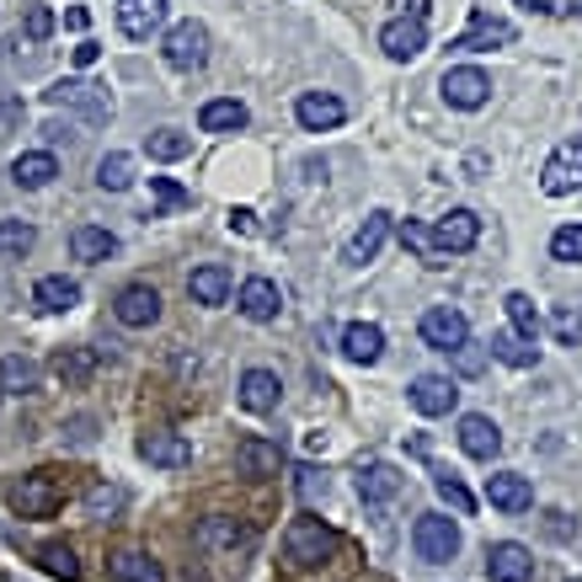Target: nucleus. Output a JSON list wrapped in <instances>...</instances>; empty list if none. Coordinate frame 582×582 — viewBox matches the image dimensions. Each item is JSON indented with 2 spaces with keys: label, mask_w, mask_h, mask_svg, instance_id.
Returning a JSON list of instances; mask_svg holds the SVG:
<instances>
[{
  "label": "nucleus",
  "mask_w": 582,
  "mask_h": 582,
  "mask_svg": "<svg viewBox=\"0 0 582 582\" xmlns=\"http://www.w3.org/2000/svg\"><path fill=\"white\" fill-rule=\"evenodd\" d=\"M5 502L22 513V518H54L65 507V476L59 470H27L22 481H11Z\"/></svg>",
  "instance_id": "nucleus-1"
},
{
  "label": "nucleus",
  "mask_w": 582,
  "mask_h": 582,
  "mask_svg": "<svg viewBox=\"0 0 582 582\" xmlns=\"http://www.w3.org/2000/svg\"><path fill=\"white\" fill-rule=\"evenodd\" d=\"M284 556H289L294 567H327L336 556V529L305 513V518H294L289 535H284Z\"/></svg>",
  "instance_id": "nucleus-2"
},
{
  "label": "nucleus",
  "mask_w": 582,
  "mask_h": 582,
  "mask_svg": "<svg viewBox=\"0 0 582 582\" xmlns=\"http://www.w3.org/2000/svg\"><path fill=\"white\" fill-rule=\"evenodd\" d=\"M412 545L416 556L427 561V567H444V561H455L459 556V524L455 518H444V513H422L412 524Z\"/></svg>",
  "instance_id": "nucleus-3"
},
{
  "label": "nucleus",
  "mask_w": 582,
  "mask_h": 582,
  "mask_svg": "<svg viewBox=\"0 0 582 582\" xmlns=\"http://www.w3.org/2000/svg\"><path fill=\"white\" fill-rule=\"evenodd\" d=\"M43 96H48V107H76L85 124H107V118H113V96L85 81H54Z\"/></svg>",
  "instance_id": "nucleus-4"
},
{
  "label": "nucleus",
  "mask_w": 582,
  "mask_h": 582,
  "mask_svg": "<svg viewBox=\"0 0 582 582\" xmlns=\"http://www.w3.org/2000/svg\"><path fill=\"white\" fill-rule=\"evenodd\" d=\"M438 91H444V102H449V107L476 113V107H487V102H492V76H487V70H476V65H459V70H444Z\"/></svg>",
  "instance_id": "nucleus-5"
},
{
  "label": "nucleus",
  "mask_w": 582,
  "mask_h": 582,
  "mask_svg": "<svg viewBox=\"0 0 582 582\" xmlns=\"http://www.w3.org/2000/svg\"><path fill=\"white\" fill-rule=\"evenodd\" d=\"M161 54H167L171 70H204L208 65V27L204 22H176L161 43Z\"/></svg>",
  "instance_id": "nucleus-6"
},
{
  "label": "nucleus",
  "mask_w": 582,
  "mask_h": 582,
  "mask_svg": "<svg viewBox=\"0 0 582 582\" xmlns=\"http://www.w3.org/2000/svg\"><path fill=\"white\" fill-rule=\"evenodd\" d=\"M416 332L427 347H438V353H455L470 342V321L459 316L455 305H433V310H422V321H416Z\"/></svg>",
  "instance_id": "nucleus-7"
},
{
  "label": "nucleus",
  "mask_w": 582,
  "mask_h": 582,
  "mask_svg": "<svg viewBox=\"0 0 582 582\" xmlns=\"http://www.w3.org/2000/svg\"><path fill=\"white\" fill-rule=\"evenodd\" d=\"M540 187L550 193V198H567V193H578V187H582V134H578V139H567V145L545 161Z\"/></svg>",
  "instance_id": "nucleus-8"
},
{
  "label": "nucleus",
  "mask_w": 582,
  "mask_h": 582,
  "mask_svg": "<svg viewBox=\"0 0 582 582\" xmlns=\"http://www.w3.org/2000/svg\"><path fill=\"white\" fill-rule=\"evenodd\" d=\"M251 540H256L251 524L230 518V513H208V518H198V529H193V545H198V550H247Z\"/></svg>",
  "instance_id": "nucleus-9"
},
{
  "label": "nucleus",
  "mask_w": 582,
  "mask_h": 582,
  "mask_svg": "<svg viewBox=\"0 0 582 582\" xmlns=\"http://www.w3.org/2000/svg\"><path fill=\"white\" fill-rule=\"evenodd\" d=\"M481 241V219L470 214V208H449L438 225H433V247L444 251V256H459V251H470Z\"/></svg>",
  "instance_id": "nucleus-10"
},
{
  "label": "nucleus",
  "mask_w": 582,
  "mask_h": 582,
  "mask_svg": "<svg viewBox=\"0 0 582 582\" xmlns=\"http://www.w3.org/2000/svg\"><path fill=\"white\" fill-rule=\"evenodd\" d=\"M487 502L498 513H529L535 507V487L518 470H498V476H487Z\"/></svg>",
  "instance_id": "nucleus-11"
},
{
  "label": "nucleus",
  "mask_w": 582,
  "mask_h": 582,
  "mask_svg": "<svg viewBox=\"0 0 582 582\" xmlns=\"http://www.w3.org/2000/svg\"><path fill=\"white\" fill-rule=\"evenodd\" d=\"M294 118H299V128H310V134H327V128H336L347 118V107H342V96H332V91H305L294 102Z\"/></svg>",
  "instance_id": "nucleus-12"
},
{
  "label": "nucleus",
  "mask_w": 582,
  "mask_h": 582,
  "mask_svg": "<svg viewBox=\"0 0 582 582\" xmlns=\"http://www.w3.org/2000/svg\"><path fill=\"white\" fill-rule=\"evenodd\" d=\"M407 396H412V407L422 416H449L455 412V401H459V390H455V379L449 375H416Z\"/></svg>",
  "instance_id": "nucleus-13"
},
{
  "label": "nucleus",
  "mask_w": 582,
  "mask_h": 582,
  "mask_svg": "<svg viewBox=\"0 0 582 582\" xmlns=\"http://www.w3.org/2000/svg\"><path fill=\"white\" fill-rule=\"evenodd\" d=\"M278 465H284V455H278V444H273V438H256V433H247V438L236 444V470H241V476H251V481L278 476Z\"/></svg>",
  "instance_id": "nucleus-14"
},
{
  "label": "nucleus",
  "mask_w": 582,
  "mask_h": 582,
  "mask_svg": "<svg viewBox=\"0 0 582 582\" xmlns=\"http://www.w3.org/2000/svg\"><path fill=\"white\" fill-rule=\"evenodd\" d=\"M487 578L492 582H529L535 578V556L518 540H502L487 550Z\"/></svg>",
  "instance_id": "nucleus-15"
},
{
  "label": "nucleus",
  "mask_w": 582,
  "mask_h": 582,
  "mask_svg": "<svg viewBox=\"0 0 582 582\" xmlns=\"http://www.w3.org/2000/svg\"><path fill=\"white\" fill-rule=\"evenodd\" d=\"M113 316H118L124 327H156V321H161V294L150 289V284H128V289L113 299Z\"/></svg>",
  "instance_id": "nucleus-16"
},
{
  "label": "nucleus",
  "mask_w": 582,
  "mask_h": 582,
  "mask_svg": "<svg viewBox=\"0 0 582 582\" xmlns=\"http://www.w3.org/2000/svg\"><path fill=\"white\" fill-rule=\"evenodd\" d=\"M513 38H518V33H513V22L487 16V11H470V33H459L455 48H465V54H481V48H507Z\"/></svg>",
  "instance_id": "nucleus-17"
},
{
  "label": "nucleus",
  "mask_w": 582,
  "mask_h": 582,
  "mask_svg": "<svg viewBox=\"0 0 582 582\" xmlns=\"http://www.w3.org/2000/svg\"><path fill=\"white\" fill-rule=\"evenodd\" d=\"M236 310L247 316V321H278V310H284V294L273 278H247L241 294H236Z\"/></svg>",
  "instance_id": "nucleus-18"
},
{
  "label": "nucleus",
  "mask_w": 582,
  "mask_h": 582,
  "mask_svg": "<svg viewBox=\"0 0 582 582\" xmlns=\"http://www.w3.org/2000/svg\"><path fill=\"white\" fill-rule=\"evenodd\" d=\"M459 449H465L470 459H498V449H502V427L492 422V416H481V412L459 416Z\"/></svg>",
  "instance_id": "nucleus-19"
},
{
  "label": "nucleus",
  "mask_w": 582,
  "mask_h": 582,
  "mask_svg": "<svg viewBox=\"0 0 582 582\" xmlns=\"http://www.w3.org/2000/svg\"><path fill=\"white\" fill-rule=\"evenodd\" d=\"M161 22H167V0H118V27H124V38L145 43Z\"/></svg>",
  "instance_id": "nucleus-20"
},
{
  "label": "nucleus",
  "mask_w": 582,
  "mask_h": 582,
  "mask_svg": "<svg viewBox=\"0 0 582 582\" xmlns=\"http://www.w3.org/2000/svg\"><path fill=\"white\" fill-rule=\"evenodd\" d=\"M385 236H390V214L375 208V214H364V225H358V236L347 241L342 251V262H353V267H364V262H375L379 247H385Z\"/></svg>",
  "instance_id": "nucleus-21"
},
{
  "label": "nucleus",
  "mask_w": 582,
  "mask_h": 582,
  "mask_svg": "<svg viewBox=\"0 0 582 582\" xmlns=\"http://www.w3.org/2000/svg\"><path fill=\"white\" fill-rule=\"evenodd\" d=\"M379 48H385L390 59H416V54L427 48V22H412V16H396V22H385V33H379Z\"/></svg>",
  "instance_id": "nucleus-22"
},
{
  "label": "nucleus",
  "mask_w": 582,
  "mask_h": 582,
  "mask_svg": "<svg viewBox=\"0 0 582 582\" xmlns=\"http://www.w3.org/2000/svg\"><path fill=\"white\" fill-rule=\"evenodd\" d=\"M139 459H150L161 470H182V465H193V444L182 433H145L139 438Z\"/></svg>",
  "instance_id": "nucleus-23"
},
{
  "label": "nucleus",
  "mask_w": 582,
  "mask_h": 582,
  "mask_svg": "<svg viewBox=\"0 0 582 582\" xmlns=\"http://www.w3.org/2000/svg\"><path fill=\"white\" fill-rule=\"evenodd\" d=\"M33 305H38L43 316H65V310H76V305H81V284H76V278H65V273H54V278H38V289H33Z\"/></svg>",
  "instance_id": "nucleus-24"
},
{
  "label": "nucleus",
  "mask_w": 582,
  "mask_h": 582,
  "mask_svg": "<svg viewBox=\"0 0 582 582\" xmlns=\"http://www.w3.org/2000/svg\"><path fill=\"white\" fill-rule=\"evenodd\" d=\"M230 289H236V278H230V267H219V262L193 267V278H187V294H193L198 305H225Z\"/></svg>",
  "instance_id": "nucleus-25"
},
{
  "label": "nucleus",
  "mask_w": 582,
  "mask_h": 582,
  "mask_svg": "<svg viewBox=\"0 0 582 582\" xmlns=\"http://www.w3.org/2000/svg\"><path fill=\"white\" fill-rule=\"evenodd\" d=\"M278 396H284V385H278L273 369H247V375H241V407H247V412H273Z\"/></svg>",
  "instance_id": "nucleus-26"
},
{
  "label": "nucleus",
  "mask_w": 582,
  "mask_h": 582,
  "mask_svg": "<svg viewBox=\"0 0 582 582\" xmlns=\"http://www.w3.org/2000/svg\"><path fill=\"white\" fill-rule=\"evenodd\" d=\"M247 124H251V113L236 102V96L204 102V113H198V128H204V134H241Z\"/></svg>",
  "instance_id": "nucleus-27"
},
{
  "label": "nucleus",
  "mask_w": 582,
  "mask_h": 582,
  "mask_svg": "<svg viewBox=\"0 0 582 582\" xmlns=\"http://www.w3.org/2000/svg\"><path fill=\"white\" fill-rule=\"evenodd\" d=\"M353 487H358V498H364V502H390L396 492H401V470H396V465H385V459H375V465H364V470H358V481H353Z\"/></svg>",
  "instance_id": "nucleus-28"
},
{
  "label": "nucleus",
  "mask_w": 582,
  "mask_h": 582,
  "mask_svg": "<svg viewBox=\"0 0 582 582\" xmlns=\"http://www.w3.org/2000/svg\"><path fill=\"white\" fill-rule=\"evenodd\" d=\"M54 176H59V161H54L48 150H27V156H16V161H11V182H16V187H27V193H33V187H48Z\"/></svg>",
  "instance_id": "nucleus-29"
},
{
  "label": "nucleus",
  "mask_w": 582,
  "mask_h": 582,
  "mask_svg": "<svg viewBox=\"0 0 582 582\" xmlns=\"http://www.w3.org/2000/svg\"><path fill=\"white\" fill-rule=\"evenodd\" d=\"M107 572H113V582H167L161 561H156L150 550H118Z\"/></svg>",
  "instance_id": "nucleus-30"
},
{
  "label": "nucleus",
  "mask_w": 582,
  "mask_h": 582,
  "mask_svg": "<svg viewBox=\"0 0 582 582\" xmlns=\"http://www.w3.org/2000/svg\"><path fill=\"white\" fill-rule=\"evenodd\" d=\"M342 353H347L353 364H375L379 353H385V332H379L375 321H353V327L342 332Z\"/></svg>",
  "instance_id": "nucleus-31"
},
{
  "label": "nucleus",
  "mask_w": 582,
  "mask_h": 582,
  "mask_svg": "<svg viewBox=\"0 0 582 582\" xmlns=\"http://www.w3.org/2000/svg\"><path fill=\"white\" fill-rule=\"evenodd\" d=\"M113 251H118V236L102 230V225H81V230L70 236V256H76V262H107Z\"/></svg>",
  "instance_id": "nucleus-32"
},
{
  "label": "nucleus",
  "mask_w": 582,
  "mask_h": 582,
  "mask_svg": "<svg viewBox=\"0 0 582 582\" xmlns=\"http://www.w3.org/2000/svg\"><path fill=\"white\" fill-rule=\"evenodd\" d=\"M492 358H502L507 369H535L540 364V347L518 332H492Z\"/></svg>",
  "instance_id": "nucleus-33"
},
{
  "label": "nucleus",
  "mask_w": 582,
  "mask_h": 582,
  "mask_svg": "<svg viewBox=\"0 0 582 582\" xmlns=\"http://www.w3.org/2000/svg\"><path fill=\"white\" fill-rule=\"evenodd\" d=\"M43 385V369L33 358H22V353H11V358H0V390H11V396H33Z\"/></svg>",
  "instance_id": "nucleus-34"
},
{
  "label": "nucleus",
  "mask_w": 582,
  "mask_h": 582,
  "mask_svg": "<svg viewBox=\"0 0 582 582\" xmlns=\"http://www.w3.org/2000/svg\"><path fill=\"white\" fill-rule=\"evenodd\" d=\"M401 247L416 251V262H422V267H444V262H449L444 251L433 247V230H427V225H416V219H401Z\"/></svg>",
  "instance_id": "nucleus-35"
},
{
  "label": "nucleus",
  "mask_w": 582,
  "mask_h": 582,
  "mask_svg": "<svg viewBox=\"0 0 582 582\" xmlns=\"http://www.w3.org/2000/svg\"><path fill=\"white\" fill-rule=\"evenodd\" d=\"M128 182H134V156L113 150V156L96 161V187H102V193H124Z\"/></svg>",
  "instance_id": "nucleus-36"
},
{
  "label": "nucleus",
  "mask_w": 582,
  "mask_h": 582,
  "mask_svg": "<svg viewBox=\"0 0 582 582\" xmlns=\"http://www.w3.org/2000/svg\"><path fill=\"white\" fill-rule=\"evenodd\" d=\"M38 567L48 572V578H59V582H81V561H76V550H70V545H43Z\"/></svg>",
  "instance_id": "nucleus-37"
},
{
  "label": "nucleus",
  "mask_w": 582,
  "mask_h": 582,
  "mask_svg": "<svg viewBox=\"0 0 582 582\" xmlns=\"http://www.w3.org/2000/svg\"><path fill=\"white\" fill-rule=\"evenodd\" d=\"M54 375L65 379V385H85V379L96 375V353H85V347H65V353L54 358Z\"/></svg>",
  "instance_id": "nucleus-38"
},
{
  "label": "nucleus",
  "mask_w": 582,
  "mask_h": 582,
  "mask_svg": "<svg viewBox=\"0 0 582 582\" xmlns=\"http://www.w3.org/2000/svg\"><path fill=\"white\" fill-rule=\"evenodd\" d=\"M502 310H507V321H513V332H518V336H529V342L540 336V310H535V299H529V294H507V299H502Z\"/></svg>",
  "instance_id": "nucleus-39"
},
{
  "label": "nucleus",
  "mask_w": 582,
  "mask_h": 582,
  "mask_svg": "<svg viewBox=\"0 0 582 582\" xmlns=\"http://www.w3.org/2000/svg\"><path fill=\"white\" fill-rule=\"evenodd\" d=\"M145 150H150L156 161H182V156L193 150V139H187L182 128H156V134L145 139Z\"/></svg>",
  "instance_id": "nucleus-40"
},
{
  "label": "nucleus",
  "mask_w": 582,
  "mask_h": 582,
  "mask_svg": "<svg viewBox=\"0 0 582 582\" xmlns=\"http://www.w3.org/2000/svg\"><path fill=\"white\" fill-rule=\"evenodd\" d=\"M38 241V230L27 219H0V256H27Z\"/></svg>",
  "instance_id": "nucleus-41"
},
{
  "label": "nucleus",
  "mask_w": 582,
  "mask_h": 582,
  "mask_svg": "<svg viewBox=\"0 0 582 582\" xmlns=\"http://www.w3.org/2000/svg\"><path fill=\"white\" fill-rule=\"evenodd\" d=\"M118 507H124V487H107V481L85 487V518H113Z\"/></svg>",
  "instance_id": "nucleus-42"
},
{
  "label": "nucleus",
  "mask_w": 582,
  "mask_h": 582,
  "mask_svg": "<svg viewBox=\"0 0 582 582\" xmlns=\"http://www.w3.org/2000/svg\"><path fill=\"white\" fill-rule=\"evenodd\" d=\"M433 487H438V498L449 502L455 513H476V498L465 492V481H459L455 470H433Z\"/></svg>",
  "instance_id": "nucleus-43"
},
{
  "label": "nucleus",
  "mask_w": 582,
  "mask_h": 582,
  "mask_svg": "<svg viewBox=\"0 0 582 582\" xmlns=\"http://www.w3.org/2000/svg\"><path fill=\"white\" fill-rule=\"evenodd\" d=\"M550 256L556 262H582V225H561L550 236Z\"/></svg>",
  "instance_id": "nucleus-44"
},
{
  "label": "nucleus",
  "mask_w": 582,
  "mask_h": 582,
  "mask_svg": "<svg viewBox=\"0 0 582 582\" xmlns=\"http://www.w3.org/2000/svg\"><path fill=\"white\" fill-rule=\"evenodd\" d=\"M150 193H156V204L161 208H187L193 204V193H187L182 182H171V176H150Z\"/></svg>",
  "instance_id": "nucleus-45"
},
{
  "label": "nucleus",
  "mask_w": 582,
  "mask_h": 582,
  "mask_svg": "<svg viewBox=\"0 0 582 582\" xmlns=\"http://www.w3.org/2000/svg\"><path fill=\"white\" fill-rule=\"evenodd\" d=\"M294 492H299L305 502L327 498V470H316V465H299V470H294Z\"/></svg>",
  "instance_id": "nucleus-46"
},
{
  "label": "nucleus",
  "mask_w": 582,
  "mask_h": 582,
  "mask_svg": "<svg viewBox=\"0 0 582 582\" xmlns=\"http://www.w3.org/2000/svg\"><path fill=\"white\" fill-rule=\"evenodd\" d=\"M449 358H455V369H459V375H465V379H476V375H481V369H487V353H481L476 342H465V347H455Z\"/></svg>",
  "instance_id": "nucleus-47"
},
{
  "label": "nucleus",
  "mask_w": 582,
  "mask_h": 582,
  "mask_svg": "<svg viewBox=\"0 0 582 582\" xmlns=\"http://www.w3.org/2000/svg\"><path fill=\"white\" fill-rule=\"evenodd\" d=\"M22 27H27V38L33 43H43L48 33H54V11H48V5H27V22H22Z\"/></svg>",
  "instance_id": "nucleus-48"
},
{
  "label": "nucleus",
  "mask_w": 582,
  "mask_h": 582,
  "mask_svg": "<svg viewBox=\"0 0 582 582\" xmlns=\"http://www.w3.org/2000/svg\"><path fill=\"white\" fill-rule=\"evenodd\" d=\"M556 336H561L567 347H578L582 342V316L578 310H556Z\"/></svg>",
  "instance_id": "nucleus-49"
},
{
  "label": "nucleus",
  "mask_w": 582,
  "mask_h": 582,
  "mask_svg": "<svg viewBox=\"0 0 582 582\" xmlns=\"http://www.w3.org/2000/svg\"><path fill=\"white\" fill-rule=\"evenodd\" d=\"M230 230L236 236H256V214L251 208H230Z\"/></svg>",
  "instance_id": "nucleus-50"
},
{
  "label": "nucleus",
  "mask_w": 582,
  "mask_h": 582,
  "mask_svg": "<svg viewBox=\"0 0 582 582\" xmlns=\"http://www.w3.org/2000/svg\"><path fill=\"white\" fill-rule=\"evenodd\" d=\"M96 59H102V43H91V38H85L81 48H76V65H81V70H91Z\"/></svg>",
  "instance_id": "nucleus-51"
},
{
  "label": "nucleus",
  "mask_w": 582,
  "mask_h": 582,
  "mask_svg": "<svg viewBox=\"0 0 582 582\" xmlns=\"http://www.w3.org/2000/svg\"><path fill=\"white\" fill-rule=\"evenodd\" d=\"M65 27L85 33V27H91V11H85V5H70V11H65Z\"/></svg>",
  "instance_id": "nucleus-52"
},
{
  "label": "nucleus",
  "mask_w": 582,
  "mask_h": 582,
  "mask_svg": "<svg viewBox=\"0 0 582 582\" xmlns=\"http://www.w3.org/2000/svg\"><path fill=\"white\" fill-rule=\"evenodd\" d=\"M401 5V16H412V22H427V0H396Z\"/></svg>",
  "instance_id": "nucleus-53"
},
{
  "label": "nucleus",
  "mask_w": 582,
  "mask_h": 582,
  "mask_svg": "<svg viewBox=\"0 0 582 582\" xmlns=\"http://www.w3.org/2000/svg\"><path fill=\"white\" fill-rule=\"evenodd\" d=\"M561 518H567V513H545V529H550L556 540H567V524H561Z\"/></svg>",
  "instance_id": "nucleus-54"
},
{
  "label": "nucleus",
  "mask_w": 582,
  "mask_h": 582,
  "mask_svg": "<svg viewBox=\"0 0 582 582\" xmlns=\"http://www.w3.org/2000/svg\"><path fill=\"white\" fill-rule=\"evenodd\" d=\"M518 5H529V11H540V16L545 11H556V0H518Z\"/></svg>",
  "instance_id": "nucleus-55"
},
{
  "label": "nucleus",
  "mask_w": 582,
  "mask_h": 582,
  "mask_svg": "<svg viewBox=\"0 0 582 582\" xmlns=\"http://www.w3.org/2000/svg\"><path fill=\"white\" fill-rule=\"evenodd\" d=\"M572 582H578V578H572Z\"/></svg>",
  "instance_id": "nucleus-56"
}]
</instances>
